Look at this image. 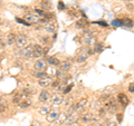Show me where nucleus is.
Instances as JSON below:
<instances>
[{
  "label": "nucleus",
  "instance_id": "nucleus-31",
  "mask_svg": "<svg viewBox=\"0 0 134 126\" xmlns=\"http://www.w3.org/2000/svg\"><path fill=\"white\" fill-rule=\"evenodd\" d=\"M6 108H7L6 102H3L2 99H0V113H3L6 111Z\"/></svg>",
  "mask_w": 134,
  "mask_h": 126
},
{
  "label": "nucleus",
  "instance_id": "nucleus-25",
  "mask_svg": "<svg viewBox=\"0 0 134 126\" xmlns=\"http://www.w3.org/2000/svg\"><path fill=\"white\" fill-rule=\"evenodd\" d=\"M34 76H35L36 78H38V79H41V78H44L47 76V74H46V71H35L34 73Z\"/></svg>",
  "mask_w": 134,
  "mask_h": 126
},
{
  "label": "nucleus",
  "instance_id": "nucleus-49",
  "mask_svg": "<svg viewBox=\"0 0 134 126\" xmlns=\"http://www.w3.org/2000/svg\"><path fill=\"white\" fill-rule=\"evenodd\" d=\"M0 1H1V0H0Z\"/></svg>",
  "mask_w": 134,
  "mask_h": 126
},
{
  "label": "nucleus",
  "instance_id": "nucleus-6",
  "mask_svg": "<svg viewBox=\"0 0 134 126\" xmlns=\"http://www.w3.org/2000/svg\"><path fill=\"white\" fill-rule=\"evenodd\" d=\"M43 55H45L43 46H40L38 44L34 45V54H32V57L34 58H40Z\"/></svg>",
  "mask_w": 134,
  "mask_h": 126
},
{
  "label": "nucleus",
  "instance_id": "nucleus-22",
  "mask_svg": "<svg viewBox=\"0 0 134 126\" xmlns=\"http://www.w3.org/2000/svg\"><path fill=\"white\" fill-rule=\"evenodd\" d=\"M47 62L49 65H52V66H57V65L60 64V61L58 60L56 57H48L47 58Z\"/></svg>",
  "mask_w": 134,
  "mask_h": 126
},
{
  "label": "nucleus",
  "instance_id": "nucleus-37",
  "mask_svg": "<svg viewBox=\"0 0 134 126\" xmlns=\"http://www.w3.org/2000/svg\"><path fill=\"white\" fill-rule=\"evenodd\" d=\"M106 108L105 107H99V116H104L106 114Z\"/></svg>",
  "mask_w": 134,
  "mask_h": 126
},
{
  "label": "nucleus",
  "instance_id": "nucleus-46",
  "mask_svg": "<svg viewBox=\"0 0 134 126\" xmlns=\"http://www.w3.org/2000/svg\"><path fill=\"white\" fill-rule=\"evenodd\" d=\"M88 126H100V125H96V124H91V125H88Z\"/></svg>",
  "mask_w": 134,
  "mask_h": 126
},
{
  "label": "nucleus",
  "instance_id": "nucleus-32",
  "mask_svg": "<svg viewBox=\"0 0 134 126\" xmlns=\"http://www.w3.org/2000/svg\"><path fill=\"white\" fill-rule=\"evenodd\" d=\"M112 26H116V27L123 26V25H122V20H121V19H115V20H113V21H112Z\"/></svg>",
  "mask_w": 134,
  "mask_h": 126
},
{
  "label": "nucleus",
  "instance_id": "nucleus-18",
  "mask_svg": "<svg viewBox=\"0 0 134 126\" xmlns=\"http://www.w3.org/2000/svg\"><path fill=\"white\" fill-rule=\"evenodd\" d=\"M66 118H67V114H66V113H59V115H58V118L56 119V124H58V125L65 124Z\"/></svg>",
  "mask_w": 134,
  "mask_h": 126
},
{
  "label": "nucleus",
  "instance_id": "nucleus-43",
  "mask_svg": "<svg viewBox=\"0 0 134 126\" xmlns=\"http://www.w3.org/2000/svg\"><path fill=\"white\" fill-rule=\"evenodd\" d=\"M68 126H79V124L77 123V122H74V123H72V124H69Z\"/></svg>",
  "mask_w": 134,
  "mask_h": 126
},
{
  "label": "nucleus",
  "instance_id": "nucleus-30",
  "mask_svg": "<svg viewBox=\"0 0 134 126\" xmlns=\"http://www.w3.org/2000/svg\"><path fill=\"white\" fill-rule=\"evenodd\" d=\"M41 8H43V9H50V8H52V3L45 0V1L41 2Z\"/></svg>",
  "mask_w": 134,
  "mask_h": 126
},
{
  "label": "nucleus",
  "instance_id": "nucleus-26",
  "mask_svg": "<svg viewBox=\"0 0 134 126\" xmlns=\"http://www.w3.org/2000/svg\"><path fill=\"white\" fill-rule=\"evenodd\" d=\"M50 110H52V108H50L49 106H43V107H40V110H39V113L41 115H47L48 113L50 112Z\"/></svg>",
  "mask_w": 134,
  "mask_h": 126
},
{
  "label": "nucleus",
  "instance_id": "nucleus-39",
  "mask_svg": "<svg viewBox=\"0 0 134 126\" xmlns=\"http://www.w3.org/2000/svg\"><path fill=\"white\" fill-rule=\"evenodd\" d=\"M6 45H7L6 40L3 38H0V47H6Z\"/></svg>",
  "mask_w": 134,
  "mask_h": 126
},
{
  "label": "nucleus",
  "instance_id": "nucleus-23",
  "mask_svg": "<svg viewBox=\"0 0 134 126\" xmlns=\"http://www.w3.org/2000/svg\"><path fill=\"white\" fill-rule=\"evenodd\" d=\"M23 98H24L23 94H16L14 97H12V103L14 104H19L23 100Z\"/></svg>",
  "mask_w": 134,
  "mask_h": 126
},
{
  "label": "nucleus",
  "instance_id": "nucleus-11",
  "mask_svg": "<svg viewBox=\"0 0 134 126\" xmlns=\"http://www.w3.org/2000/svg\"><path fill=\"white\" fill-rule=\"evenodd\" d=\"M53 84V79L50 78V77H48V76H46V77H44V78H41V79H38V85L40 86V87H48L49 85H52Z\"/></svg>",
  "mask_w": 134,
  "mask_h": 126
},
{
  "label": "nucleus",
  "instance_id": "nucleus-40",
  "mask_svg": "<svg viewBox=\"0 0 134 126\" xmlns=\"http://www.w3.org/2000/svg\"><path fill=\"white\" fill-rule=\"evenodd\" d=\"M129 90L131 91V93H134V84H130V86H129Z\"/></svg>",
  "mask_w": 134,
  "mask_h": 126
},
{
  "label": "nucleus",
  "instance_id": "nucleus-27",
  "mask_svg": "<svg viewBox=\"0 0 134 126\" xmlns=\"http://www.w3.org/2000/svg\"><path fill=\"white\" fill-rule=\"evenodd\" d=\"M122 25L124 27H133V21L132 20H130L129 18H124L123 20H122Z\"/></svg>",
  "mask_w": 134,
  "mask_h": 126
},
{
  "label": "nucleus",
  "instance_id": "nucleus-13",
  "mask_svg": "<svg viewBox=\"0 0 134 126\" xmlns=\"http://www.w3.org/2000/svg\"><path fill=\"white\" fill-rule=\"evenodd\" d=\"M6 43L8 46H12L14 44H16V35L12 32H9L6 37Z\"/></svg>",
  "mask_w": 134,
  "mask_h": 126
},
{
  "label": "nucleus",
  "instance_id": "nucleus-12",
  "mask_svg": "<svg viewBox=\"0 0 134 126\" xmlns=\"http://www.w3.org/2000/svg\"><path fill=\"white\" fill-rule=\"evenodd\" d=\"M95 119H96L95 116H94V114H92V113H85V114L82 115V117H81V121L83 123H90V122H93Z\"/></svg>",
  "mask_w": 134,
  "mask_h": 126
},
{
  "label": "nucleus",
  "instance_id": "nucleus-14",
  "mask_svg": "<svg viewBox=\"0 0 134 126\" xmlns=\"http://www.w3.org/2000/svg\"><path fill=\"white\" fill-rule=\"evenodd\" d=\"M117 100H119V103H121V105H123V106H126V105L129 104L127 96L125 94H122V93L117 95Z\"/></svg>",
  "mask_w": 134,
  "mask_h": 126
},
{
  "label": "nucleus",
  "instance_id": "nucleus-48",
  "mask_svg": "<svg viewBox=\"0 0 134 126\" xmlns=\"http://www.w3.org/2000/svg\"><path fill=\"white\" fill-rule=\"evenodd\" d=\"M1 22H2V19H1V18H0V25H1Z\"/></svg>",
  "mask_w": 134,
  "mask_h": 126
},
{
  "label": "nucleus",
  "instance_id": "nucleus-34",
  "mask_svg": "<svg viewBox=\"0 0 134 126\" xmlns=\"http://www.w3.org/2000/svg\"><path fill=\"white\" fill-rule=\"evenodd\" d=\"M62 82H63V83L59 84V86H58V89L64 91V90H65V88L67 87V82H65V81H62Z\"/></svg>",
  "mask_w": 134,
  "mask_h": 126
},
{
  "label": "nucleus",
  "instance_id": "nucleus-24",
  "mask_svg": "<svg viewBox=\"0 0 134 126\" xmlns=\"http://www.w3.org/2000/svg\"><path fill=\"white\" fill-rule=\"evenodd\" d=\"M103 50V44H100V43H96L94 45V47H93V51L94 53H100Z\"/></svg>",
  "mask_w": 134,
  "mask_h": 126
},
{
  "label": "nucleus",
  "instance_id": "nucleus-3",
  "mask_svg": "<svg viewBox=\"0 0 134 126\" xmlns=\"http://www.w3.org/2000/svg\"><path fill=\"white\" fill-rule=\"evenodd\" d=\"M59 113L60 112H59L58 108H53V110H50V112L46 115V121L49 122V123H54V122H56V119L58 118V115H59Z\"/></svg>",
  "mask_w": 134,
  "mask_h": 126
},
{
  "label": "nucleus",
  "instance_id": "nucleus-4",
  "mask_svg": "<svg viewBox=\"0 0 134 126\" xmlns=\"http://www.w3.org/2000/svg\"><path fill=\"white\" fill-rule=\"evenodd\" d=\"M28 44V39H27V37L23 35V33H20V35H18L16 37V45H17V47L18 48H25L27 46Z\"/></svg>",
  "mask_w": 134,
  "mask_h": 126
},
{
  "label": "nucleus",
  "instance_id": "nucleus-47",
  "mask_svg": "<svg viewBox=\"0 0 134 126\" xmlns=\"http://www.w3.org/2000/svg\"><path fill=\"white\" fill-rule=\"evenodd\" d=\"M50 126H58V124H52Z\"/></svg>",
  "mask_w": 134,
  "mask_h": 126
},
{
  "label": "nucleus",
  "instance_id": "nucleus-20",
  "mask_svg": "<svg viewBox=\"0 0 134 126\" xmlns=\"http://www.w3.org/2000/svg\"><path fill=\"white\" fill-rule=\"evenodd\" d=\"M87 26V20L85 18H82V19H78L76 21V27L82 29V28H85Z\"/></svg>",
  "mask_w": 134,
  "mask_h": 126
},
{
  "label": "nucleus",
  "instance_id": "nucleus-2",
  "mask_svg": "<svg viewBox=\"0 0 134 126\" xmlns=\"http://www.w3.org/2000/svg\"><path fill=\"white\" fill-rule=\"evenodd\" d=\"M82 40H83V43L87 46H94L96 44V37L90 31H85L83 33Z\"/></svg>",
  "mask_w": 134,
  "mask_h": 126
},
{
  "label": "nucleus",
  "instance_id": "nucleus-36",
  "mask_svg": "<svg viewBox=\"0 0 134 126\" xmlns=\"http://www.w3.org/2000/svg\"><path fill=\"white\" fill-rule=\"evenodd\" d=\"M105 126H117V124L115 123L114 121H112V119H108L107 122H106V124H105Z\"/></svg>",
  "mask_w": 134,
  "mask_h": 126
},
{
  "label": "nucleus",
  "instance_id": "nucleus-41",
  "mask_svg": "<svg viewBox=\"0 0 134 126\" xmlns=\"http://www.w3.org/2000/svg\"><path fill=\"white\" fill-rule=\"evenodd\" d=\"M117 121H119V123L123 121V115L122 114H117Z\"/></svg>",
  "mask_w": 134,
  "mask_h": 126
},
{
  "label": "nucleus",
  "instance_id": "nucleus-45",
  "mask_svg": "<svg viewBox=\"0 0 134 126\" xmlns=\"http://www.w3.org/2000/svg\"><path fill=\"white\" fill-rule=\"evenodd\" d=\"M39 125H40V124L38 123V122H34V124H32L31 126H39Z\"/></svg>",
  "mask_w": 134,
  "mask_h": 126
},
{
  "label": "nucleus",
  "instance_id": "nucleus-21",
  "mask_svg": "<svg viewBox=\"0 0 134 126\" xmlns=\"http://www.w3.org/2000/svg\"><path fill=\"white\" fill-rule=\"evenodd\" d=\"M44 29H45V31H47L48 33H53L54 31H55V26L50 22H47L44 26Z\"/></svg>",
  "mask_w": 134,
  "mask_h": 126
},
{
  "label": "nucleus",
  "instance_id": "nucleus-33",
  "mask_svg": "<svg viewBox=\"0 0 134 126\" xmlns=\"http://www.w3.org/2000/svg\"><path fill=\"white\" fill-rule=\"evenodd\" d=\"M72 103H73V97H68L66 100H65V106L66 108H69L70 106H72Z\"/></svg>",
  "mask_w": 134,
  "mask_h": 126
},
{
  "label": "nucleus",
  "instance_id": "nucleus-5",
  "mask_svg": "<svg viewBox=\"0 0 134 126\" xmlns=\"http://www.w3.org/2000/svg\"><path fill=\"white\" fill-rule=\"evenodd\" d=\"M24 19L29 24V25H36L40 22V17H38L35 14H27L24 17Z\"/></svg>",
  "mask_w": 134,
  "mask_h": 126
},
{
  "label": "nucleus",
  "instance_id": "nucleus-7",
  "mask_svg": "<svg viewBox=\"0 0 134 126\" xmlns=\"http://www.w3.org/2000/svg\"><path fill=\"white\" fill-rule=\"evenodd\" d=\"M34 54V45H28L21 50V55L25 58H31Z\"/></svg>",
  "mask_w": 134,
  "mask_h": 126
},
{
  "label": "nucleus",
  "instance_id": "nucleus-38",
  "mask_svg": "<svg viewBox=\"0 0 134 126\" xmlns=\"http://www.w3.org/2000/svg\"><path fill=\"white\" fill-rule=\"evenodd\" d=\"M72 88H73V84H70V85H68V86H67V87L65 88V90L63 91V93H64V94H68L69 91H70V89H72Z\"/></svg>",
  "mask_w": 134,
  "mask_h": 126
},
{
  "label": "nucleus",
  "instance_id": "nucleus-9",
  "mask_svg": "<svg viewBox=\"0 0 134 126\" xmlns=\"http://www.w3.org/2000/svg\"><path fill=\"white\" fill-rule=\"evenodd\" d=\"M87 103H88V99L87 98H81L77 102V104L75 105V112H79V111H82V110H84V108L86 107V105H87Z\"/></svg>",
  "mask_w": 134,
  "mask_h": 126
},
{
  "label": "nucleus",
  "instance_id": "nucleus-19",
  "mask_svg": "<svg viewBox=\"0 0 134 126\" xmlns=\"http://www.w3.org/2000/svg\"><path fill=\"white\" fill-rule=\"evenodd\" d=\"M59 68L62 71H67V70H69L70 68V62L69 61H60V64H59Z\"/></svg>",
  "mask_w": 134,
  "mask_h": 126
},
{
  "label": "nucleus",
  "instance_id": "nucleus-17",
  "mask_svg": "<svg viewBox=\"0 0 134 126\" xmlns=\"http://www.w3.org/2000/svg\"><path fill=\"white\" fill-rule=\"evenodd\" d=\"M49 98H50V95H49V93L47 90L40 91V94H39V100L40 102L45 103V102H47V100H49Z\"/></svg>",
  "mask_w": 134,
  "mask_h": 126
},
{
  "label": "nucleus",
  "instance_id": "nucleus-42",
  "mask_svg": "<svg viewBox=\"0 0 134 126\" xmlns=\"http://www.w3.org/2000/svg\"><path fill=\"white\" fill-rule=\"evenodd\" d=\"M58 6H59V10H63L65 8V6H64V3H63L62 1H59V3H58Z\"/></svg>",
  "mask_w": 134,
  "mask_h": 126
},
{
  "label": "nucleus",
  "instance_id": "nucleus-29",
  "mask_svg": "<svg viewBox=\"0 0 134 126\" xmlns=\"http://www.w3.org/2000/svg\"><path fill=\"white\" fill-rule=\"evenodd\" d=\"M111 98V96L108 95V94H104V95H102L100 96V98H99V102L100 103H106L108 99Z\"/></svg>",
  "mask_w": 134,
  "mask_h": 126
},
{
  "label": "nucleus",
  "instance_id": "nucleus-16",
  "mask_svg": "<svg viewBox=\"0 0 134 126\" xmlns=\"http://www.w3.org/2000/svg\"><path fill=\"white\" fill-rule=\"evenodd\" d=\"M77 121V115H76V113H72V114H69V115H67V118H66V122H65V124L68 126L69 124H72L74 123V122H76Z\"/></svg>",
  "mask_w": 134,
  "mask_h": 126
},
{
  "label": "nucleus",
  "instance_id": "nucleus-28",
  "mask_svg": "<svg viewBox=\"0 0 134 126\" xmlns=\"http://www.w3.org/2000/svg\"><path fill=\"white\" fill-rule=\"evenodd\" d=\"M23 96H29V95H32L35 94V89H30V88H25L23 89Z\"/></svg>",
  "mask_w": 134,
  "mask_h": 126
},
{
  "label": "nucleus",
  "instance_id": "nucleus-8",
  "mask_svg": "<svg viewBox=\"0 0 134 126\" xmlns=\"http://www.w3.org/2000/svg\"><path fill=\"white\" fill-rule=\"evenodd\" d=\"M34 68L37 71H45V69L47 68V64H46V61L44 59H38V60H36L35 65H34Z\"/></svg>",
  "mask_w": 134,
  "mask_h": 126
},
{
  "label": "nucleus",
  "instance_id": "nucleus-15",
  "mask_svg": "<svg viewBox=\"0 0 134 126\" xmlns=\"http://www.w3.org/2000/svg\"><path fill=\"white\" fill-rule=\"evenodd\" d=\"M31 103H32L31 99H29L28 97H26V98H23L21 102L18 104V106H19V108H28L31 105Z\"/></svg>",
  "mask_w": 134,
  "mask_h": 126
},
{
  "label": "nucleus",
  "instance_id": "nucleus-44",
  "mask_svg": "<svg viewBox=\"0 0 134 126\" xmlns=\"http://www.w3.org/2000/svg\"><path fill=\"white\" fill-rule=\"evenodd\" d=\"M127 9H130L131 11H133V9H134V7H133V5H127Z\"/></svg>",
  "mask_w": 134,
  "mask_h": 126
},
{
  "label": "nucleus",
  "instance_id": "nucleus-35",
  "mask_svg": "<svg viewBox=\"0 0 134 126\" xmlns=\"http://www.w3.org/2000/svg\"><path fill=\"white\" fill-rule=\"evenodd\" d=\"M34 14L37 15L38 17H43V16H45V12H44L43 9H36L35 11H34Z\"/></svg>",
  "mask_w": 134,
  "mask_h": 126
},
{
  "label": "nucleus",
  "instance_id": "nucleus-10",
  "mask_svg": "<svg viewBox=\"0 0 134 126\" xmlns=\"http://www.w3.org/2000/svg\"><path fill=\"white\" fill-rule=\"evenodd\" d=\"M63 102H64V97H63L62 94L56 93L52 96V103H53V105H55V106H58V105L63 104Z\"/></svg>",
  "mask_w": 134,
  "mask_h": 126
},
{
  "label": "nucleus",
  "instance_id": "nucleus-1",
  "mask_svg": "<svg viewBox=\"0 0 134 126\" xmlns=\"http://www.w3.org/2000/svg\"><path fill=\"white\" fill-rule=\"evenodd\" d=\"M91 54H92V50L88 47H82V48H79V50L77 51V58H76V60L78 62L86 61L87 58L91 56Z\"/></svg>",
  "mask_w": 134,
  "mask_h": 126
}]
</instances>
